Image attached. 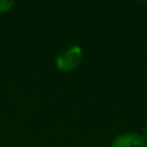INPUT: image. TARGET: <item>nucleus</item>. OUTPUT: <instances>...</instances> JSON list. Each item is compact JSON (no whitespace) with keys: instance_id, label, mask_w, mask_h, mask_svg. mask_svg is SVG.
I'll return each mask as SVG.
<instances>
[{"instance_id":"obj_1","label":"nucleus","mask_w":147,"mask_h":147,"mask_svg":"<svg viewBox=\"0 0 147 147\" xmlns=\"http://www.w3.org/2000/svg\"><path fill=\"white\" fill-rule=\"evenodd\" d=\"M82 61V48L78 45H72L61 51L55 59V66L62 72H71Z\"/></svg>"},{"instance_id":"obj_3","label":"nucleus","mask_w":147,"mask_h":147,"mask_svg":"<svg viewBox=\"0 0 147 147\" xmlns=\"http://www.w3.org/2000/svg\"><path fill=\"white\" fill-rule=\"evenodd\" d=\"M15 6V2H6V0H0V13H6Z\"/></svg>"},{"instance_id":"obj_4","label":"nucleus","mask_w":147,"mask_h":147,"mask_svg":"<svg viewBox=\"0 0 147 147\" xmlns=\"http://www.w3.org/2000/svg\"><path fill=\"white\" fill-rule=\"evenodd\" d=\"M144 138H146V141H147V124H146V127H144V136H143Z\"/></svg>"},{"instance_id":"obj_2","label":"nucleus","mask_w":147,"mask_h":147,"mask_svg":"<svg viewBox=\"0 0 147 147\" xmlns=\"http://www.w3.org/2000/svg\"><path fill=\"white\" fill-rule=\"evenodd\" d=\"M111 147H147V141L140 134L124 133L114 138Z\"/></svg>"}]
</instances>
